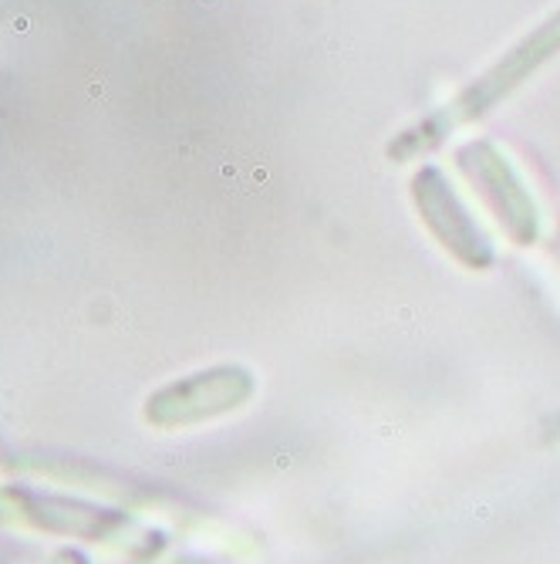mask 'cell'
I'll return each instance as SVG.
<instances>
[{
  "label": "cell",
  "instance_id": "3957f363",
  "mask_svg": "<svg viewBox=\"0 0 560 564\" xmlns=\"http://www.w3.org/2000/svg\"><path fill=\"white\" fill-rule=\"evenodd\" d=\"M0 524L78 538V541H116L135 528L122 510H109L78 497L14 487V484L0 487Z\"/></svg>",
  "mask_w": 560,
  "mask_h": 564
},
{
  "label": "cell",
  "instance_id": "7a4b0ae2",
  "mask_svg": "<svg viewBox=\"0 0 560 564\" xmlns=\"http://www.w3.org/2000/svg\"><path fill=\"white\" fill-rule=\"evenodd\" d=\"M455 166L466 173L496 224L517 247H534L543 234V217L527 180L493 139H470L455 149Z\"/></svg>",
  "mask_w": 560,
  "mask_h": 564
},
{
  "label": "cell",
  "instance_id": "277c9868",
  "mask_svg": "<svg viewBox=\"0 0 560 564\" xmlns=\"http://www.w3.org/2000/svg\"><path fill=\"white\" fill-rule=\"evenodd\" d=\"M253 392H257L253 372L243 366H213L156 389L145 399L142 416L156 430H183L233 413L250 402Z\"/></svg>",
  "mask_w": 560,
  "mask_h": 564
},
{
  "label": "cell",
  "instance_id": "6da1fadb",
  "mask_svg": "<svg viewBox=\"0 0 560 564\" xmlns=\"http://www.w3.org/2000/svg\"><path fill=\"white\" fill-rule=\"evenodd\" d=\"M557 55H560V8L550 18H543L527 37H520L493 68H486L460 95L449 98L446 106H439L416 126L402 129L385 145V156L392 163H409V160L429 156V152H436L452 132L486 119L503 98H510L524 82H530Z\"/></svg>",
  "mask_w": 560,
  "mask_h": 564
},
{
  "label": "cell",
  "instance_id": "8992f818",
  "mask_svg": "<svg viewBox=\"0 0 560 564\" xmlns=\"http://www.w3.org/2000/svg\"><path fill=\"white\" fill-rule=\"evenodd\" d=\"M51 564H88L78 551H58L55 554V561H51Z\"/></svg>",
  "mask_w": 560,
  "mask_h": 564
},
{
  "label": "cell",
  "instance_id": "5b68a950",
  "mask_svg": "<svg viewBox=\"0 0 560 564\" xmlns=\"http://www.w3.org/2000/svg\"><path fill=\"white\" fill-rule=\"evenodd\" d=\"M413 203L449 258H455L470 271H486L496 264L493 240L466 210V203L455 196L449 176L439 166H422L413 176Z\"/></svg>",
  "mask_w": 560,
  "mask_h": 564
}]
</instances>
